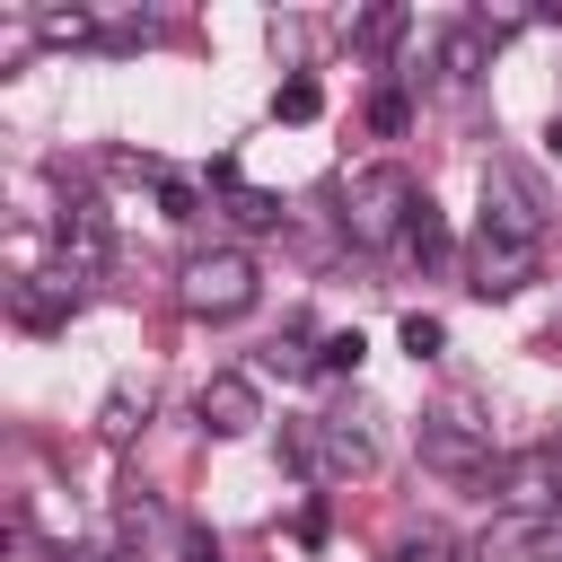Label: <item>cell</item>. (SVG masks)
I'll return each mask as SVG.
<instances>
[{"instance_id":"cell-1","label":"cell","mask_w":562,"mask_h":562,"mask_svg":"<svg viewBox=\"0 0 562 562\" xmlns=\"http://www.w3.org/2000/svg\"><path fill=\"white\" fill-rule=\"evenodd\" d=\"M413 211H422V184H413L395 158L342 176V237H351V246H369V255H378V246H404Z\"/></svg>"},{"instance_id":"cell-2","label":"cell","mask_w":562,"mask_h":562,"mask_svg":"<svg viewBox=\"0 0 562 562\" xmlns=\"http://www.w3.org/2000/svg\"><path fill=\"white\" fill-rule=\"evenodd\" d=\"M281 457H290L307 483H351V474L378 465V430H369L360 413H299V422L281 430Z\"/></svg>"},{"instance_id":"cell-3","label":"cell","mask_w":562,"mask_h":562,"mask_svg":"<svg viewBox=\"0 0 562 562\" xmlns=\"http://www.w3.org/2000/svg\"><path fill=\"white\" fill-rule=\"evenodd\" d=\"M255 290H263V272H255V255H246V246L184 255V272H176V299H184V316H211V325L246 316V307H255Z\"/></svg>"},{"instance_id":"cell-4","label":"cell","mask_w":562,"mask_h":562,"mask_svg":"<svg viewBox=\"0 0 562 562\" xmlns=\"http://www.w3.org/2000/svg\"><path fill=\"white\" fill-rule=\"evenodd\" d=\"M422 465H430V474H448V483H492V474H501L492 422H474L465 404H439V413H422Z\"/></svg>"},{"instance_id":"cell-5","label":"cell","mask_w":562,"mask_h":562,"mask_svg":"<svg viewBox=\"0 0 562 562\" xmlns=\"http://www.w3.org/2000/svg\"><path fill=\"white\" fill-rule=\"evenodd\" d=\"M474 237H501V246H544V193L527 167L492 158L483 167V211H474Z\"/></svg>"},{"instance_id":"cell-6","label":"cell","mask_w":562,"mask_h":562,"mask_svg":"<svg viewBox=\"0 0 562 562\" xmlns=\"http://www.w3.org/2000/svg\"><path fill=\"white\" fill-rule=\"evenodd\" d=\"M492 492H501V509H518V518L562 509V439L509 448V457H501V474H492Z\"/></svg>"},{"instance_id":"cell-7","label":"cell","mask_w":562,"mask_h":562,"mask_svg":"<svg viewBox=\"0 0 562 562\" xmlns=\"http://www.w3.org/2000/svg\"><path fill=\"white\" fill-rule=\"evenodd\" d=\"M474 562H562V509H544V518L501 509V518L474 536Z\"/></svg>"},{"instance_id":"cell-8","label":"cell","mask_w":562,"mask_h":562,"mask_svg":"<svg viewBox=\"0 0 562 562\" xmlns=\"http://www.w3.org/2000/svg\"><path fill=\"white\" fill-rule=\"evenodd\" d=\"M193 413H202V430L246 439V430L263 422V395H255V378H246V369H211V378H202V395H193Z\"/></svg>"},{"instance_id":"cell-9","label":"cell","mask_w":562,"mask_h":562,"mask_svg":"<svg viewBox=\"0 0 562 562\" xmlns=\"http://www.w3.org/2000/svg\"><path fill=\"white\" fill-rule=\"evenodd\" d=\"M53 246H61L70 281L88 290V281L105 272V211H97V202H61V211H53Z\"/></svg>"},{"instance_id":"cell-10","label":"cell","mask_w":562,"mask_h":562,"mask_svg":"<svg viewBox=\"0 0 562 562\" xmlns=\"http://www.w3.org/2000/svg\"><path fill=\"white\" fill-rule=\"evenodd\" d=\"M88 290L70 281V272H26V281H9V316L26 325V334H53V325H70V307H79Z\"/></svg>"},{"instance_id":"cell-11","label":"cell","mask_w":562,"mask_h":562,"mask_svg":"<svg viewBox=\"0 0 562 562\" xmlns=\"http://www.w3.org/2000/svg\"><path fill=\"white\" fill-rule=\"evenodd\" d=\"M536 263H544V246H501V237H474V299H509V290H527L536 281Z\"/></svg>"},{"instance_id":"cell-12","label":"cell","mask_w":562,"mask_h":562,"mask_svg":"<svg viewBox=\"0 0 562 562\" xmlns=\"http://www.w3.org/2000/svg\"><path fill=\"white\" fill-rule=\"evenodd\" d=\"M211 176H220V202H228V220H237V228H281V193H263V184H246V176H237L228 158H220Z\"/></svg>"},{"instance_id":"cell-13","label":"cell","mask_w":562,"mask_h":562,"mask_svg":"<svg viewBox=\"0 0 562 562\" xmlns=\"http://www.w3.org/2000/svg\"><path fill=\"white\" fill-rule=\"evenodd\" d=\"M140 422H149V378H114V395H105V413H97V430H105V439L123 448V439H132Z\"/></svg>"},{"instance_id":"cell-14","label":"cell","mask_w":562,"mask_h":562,"mask_svg":"<svg viewBox=\"0 0 562 562\" xmlns=\"http://www.w3.org/2000/svg\"><path fill=\"white\" fill-rule=\"evenodd\" d=\"M439 70H448V88H465V79L483 70V26H474V18H465L448 44H439Z\"/></svg>"},{"instance_id":"cell-15","label":"cell","mask_w":562,"mask_h":562,"mask_svg":"<svg viewBox=\"0 0 562 562\" xmlns=\"http://www.w3.org/2000/svg\"><path fill=\"white\" fill-rule=\"evenodd\" d=\"M272 114H281V123H316V114H325V88H316L307 70H290V79L272 88Z\"/></svg>"},{"instance_id":"cell-16","label":"cell","mask_w":562,"mask_h":562,"mask_svg":"<svg viewBox=\"0 0 562 562\" xmlns=\"http://www.w3.org/2000/svg\"><path fill=\"white\" fill-rule=\"evenodd\" d=\"M281 378H307V369H325V342H307V325H290V334H272V351H263Z\"/></svg>"},{"instance_id":"cell-17","label":"cell","mask_w":562,"mask_h":562,"mask_svg":"<svg viewBox=\"0 0 562 562\" xmlns=\"http://www.w3.org/2000/svg\"><path fill=\"white\" fill-rule=\"evenodd\" d=\"M404 255H413V263H439V255H448V228H439L430 193H422V211H413V228H404Z\"/></svg>"},{"instance_id":"cell-18","label":"cell","mask_w":562,"mask_h":562,"mask_svg":"<svg viewBox=\"0 0 562 562\" xmlns=\"http://www.w3.org/2000/svg\"><path fill=\"white\" fill-rule=\"evenodd\" d=\"M395 35H404V9H360V18H351V44H360V53H378V44H395Z\"/></svg>"},{"instance_id":"cell-19","label":"cell","mask_w":562,"mask_h":562,"mask_svg":"<svg viewBox=\"0 0 562 562\" xmlns=\"http://www.w3.org/2000/svg\"><path fill=\"white\" fill-rule=\"evenodd\" d=\"M193 202H202V184H193V176H167V167H158V211H167V220H193Z\"/></svg>"},{"instance_id":"cell-20","label":"cell","mask_w":562,"mask_h":562,"mask_svg":"<svg viewBox=\"0 0 562 562\" xmlns=\"http://www.w3.org/2000/svg\"><path fill=\"white\" fill-rule=\"evenodd\" d=\"M439 342H448L439 316H404V351H413V360H439Z\"/></svg>"},{"instance_id":"cell-21","label":"cell","mask_w":562,"mask_h":562,"mask_svg":"<svg viewBox=\"0 0 562 562\" xmlns=\"http://www.w3.org/2000/svg\"><path fill=\"white\" fill-rule=\"evenodd\" d=\"M386 562H474V553H457L448 536H413V544H395Z\"/></svg>"},{"instance_id":"cell-22","label":"cell","mask_w":562,"mask_h":562,"mask_svg":"<svg viewBox=\"0 0 562 562\" xmlns=\"http://www.w3.org/2000/svg\"><path fill=\"white\" fill-rule=\"evenodd\" d=\"M158 527H167V509H158V501H123V536H132V544H140V536H158Z\"/></svg>"},{"instance_id":"cell-23","label":"cell","mask_w":562,"mask_h":562,"mask_svg":"<svg viewBox=\"0 0 562 562\" xmlns=\"http://www.w3.org/2000/svg\"><path fill=\"white\" fill-rule=\"evenodd\" d=\"M360 351H369L360 334H325V369H360Z\"/></svg>"},{"instance_id":"cell-24","label":"cell","mask_w":562,"mask_h":562,"mask_svg":"<svg viewBox=\"0 0 562 562\" xmlns=\"http://www.w3.org/2000/svg\"><path fill=\"white\" fill-rule=\"evenodd\" d=\"M369 123H378V132H404V97H395V88H386V97H378V105H369Z\"/></svg>"},{"instance_id":"cell-25","label":"cell","mask_w":562,"mask_h":562,"mask_svg":"<svg viewBox=\"0 0 562 562\" xmlns=\"http://www.w3.org/2000/svg\"><path fill=\"white\" fill-rule=\"evenodd\" d=\"M184 562H220V544H211L202 527H184Z\"/></svg>"},{"instance_id":"cell-26","label":"cell","mask_w":562,"mask_h":562,"mask_svg":"<svg viewBox=\"0 0 562 562\" xmlns=\"http://www.w3.org/2000/svg\"><path fill=\"white\" fill-rule=\"evenodd\" d=\"M544 140H553V158H562V114H553V132H544Z\"/></svg>"}]
</instances>
